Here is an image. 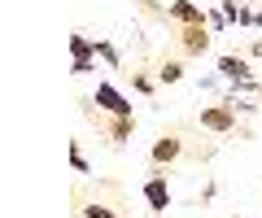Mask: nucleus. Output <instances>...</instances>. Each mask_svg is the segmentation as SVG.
I'll list each match as a JSON object with an SVG mask.
<instances>
[{
  "mask_svg": "<svg viewBox=\"0 0 262 218\" xmlns=\"http://www.w3.org/2000/svg\"><path fill=\"white\" fill-rule=\"evenodd\" d=\"M158 79H162V83H179V79H184V66H179V61H162Z\"/></svg>",
  "mask_w": 262,
  "mask_h": 218,
  "instance_id": "obj_10",
  "label": "nucleus"
},
{
  "mask_svg": "<svg viewBox=\"0 0 262 218\" xmlns=\"http://www.w3.org/2000/svg\"><path fill=\"white\" fill-rule=\"evenodd\" d=\"M144 201H149L153 214H166V205H170V188H166V175H162V171L144 179Z\"/></svg>",
  "mask_w": 262,
  "mask_h": 218,
  "instance_id": "obj_3",
  "label": "nucleus"
},
{
  "mask_svg": "<svg viewBox=\"0 0 262 218\" xmlns=\"http://www.w3.org/2000/svg\"><path fill=\"white\" fill-rule=\"evenodd\" d=\"M219 75L232 79V83H241V87H258V83H253V75H249V61H245V57H232V53L219 57Z\"/></svg>",
  "mask_w": 262,
  "mask_h": 218,
  "instance_id": "obj_4",
  "label": "nucleus"
},
{
  "mask_svg": "<svg viewBox=\"0 0 262 218\" xmlns=\"http://www.w3.org/2000/svg\"><path fill=\"white\" fill-rule=\"evenodd\" d=\"M70 53H75V57H96V39H88V35H70Z\"/></svg>",
  "mask_w": 262,
  "mask_h": 218,
  "instance_id": "obj_9",
  "label": "nucleus"
},
{
  "mask_svg": "<svg viewBox=\"0 0 262 218\" xmlns=\"http://www.w3.org/2000/svg\"><path fill=\"white\" fill-rule=\"evenodd\" d=\"M170 18L179 22V27H196V22H206V13H201V5H192V0H175V5H170Z\"/></svg>",
  "mask_w": 262,
  "mask_h": 218,
  "instance_id": "obj_6",
  "label": "nucleus"
},
{
  "mask_svg": "<svg viewBox=\"0 0 262 218\" xmlns=\"http://www.w3.org/2000/svg\"><path fill=\"white\" fill-rule=\"evenodd\" d=\"M131 131H136V118H118V114H114V123H105V135H110L114 144L131 140Z\"/></svg>",
  "mask_w": 262,
  "mask_h": 218,
  "instance_id": "obj_8",
  "label": "nucleus"
},
{
  "mask_svg": "<svg viewBox=\"0 0 262 218\" xmlns=\"http://www.w3.org/2000/svg\"><path fill=\"white\" fill-rule=\"evenodd\" d=\"M96 57H105L110 66H118V53H114V44H105V39H96Z\"/></svg>",
  "mask_w": 262,
  "mask_h": 218,
  "instance_id": "obj_12",
  "label": "nucleus"
},
{
  "mask_svg": "<svg viewBox=\"0 0 262 218\" xmlns=\"http://www.w3.org/2000/svg\"><path fill=\"white\" fill-rule=\"evenodd\" d=\"M70 166H75L79 175H88V161H83V153H79V144H75V149H70Z\"/></svg>",
  "mask_w": 262,
  "mask_h": 218,
  "instance_id": "obj_13",
  "label": "nucleus"
},
{
  "mask_svg": "<svg viewBox=\"0 0 262 218\" xmlns=\"http://www.w3.org/2000/svg\"><path fill=\"white\" fill-rule=\"evenodd\" d=\"M179 157V135H162L158 144H153V166H166V161Z\"/></svg>",
  "mask_w": 262,
  "mask_h": 218,
  "instance_id": "obj_7",
  "label": "nucleus"
},
{
  "mask_svg": "<svg viewBox=\"0 0 262 218\" xmlns=\"http://www.w3.org/2000/svg\"><path fill=\"white\" fill-rule=\"evenodd\" d=\"M92 101L101 105L105 114L131 118V101H127V96H122V92H118V87H114V83H96V96H92Z\"/></svg>",
  "mask_w": 262,
  "mask_h": 218,
  "instance_id": "obj_1",
  "label": "nucleus"
},
{
  "mask_svg": "<svg viewBox=\"0 0 262 218\" xmlns=\"http://www.w3.org/2000/svg\"><path fill=\"white\" fill-rule=\"evenodd\" d=\"M249 53H253V57H262V39H253V48H249Z\"/></svg>",
  "mask_w": 262,
  "mask_h": 218,
  "instance_id": "obj_15",
  "label": "nucleus"
},
{
  "mask_svg": "<svg viewBox=\"0 0 262 218\" xmlns=\"http://www.w3.org/2000/svg\"><path fill=\"white\" fill-rule=\"evenodd\" d=\"M92 70H96L92 57H75V75H92Z\"/></svg>",
  "mask_w": 262,
  "mask_h": 218,
  "instance_id": "obj_14",
  "label": "nucleus"
},
{
  "mask_svg": "<svg viewBox=\"0 0 262 218\" xmlns=\"http://www.w3.org/2000/svg\"><path fill=\"white\" fill-rule=\"evenodd\" d=\"M201 127L206 131H236V109L232 105H210V109H201Z\"/></svg>",
  "mask_w": 262,
  "mask_h": 218,
  "instance_id": "obj_2",
  "label": "nucleus"
},
{
  "mask_svg": "<svg viewBox=\"0 0 262 218\" xmlns=\"http://www.w3.org/2000/svg\"><path fill=\"white\" fill-rule=\"evenodd\" d=\"M158 218H162V214H158Z\"/></svg>",
  "mask_w": 262,
  "mask_h": 218,
  "instance_id": "obj_16",
  "label": "nucleus"
},
{
  "mask_svg": "<svg viewBox=\"0 0 262 218\" xmlns=\"http://www.w3.org/2000/svg\"><path fill=\"white\" fill-rule=\"evenodd\" d=\"M179 44H184L188 57H201V53L210 48V31H206V22H196V27H179Z\"/></svg>",
  "mask_w": 262,
  "mask_h": 218,
  "instance_id": "obj_5",
  "label": "nucleus"
},
{
  "mask_svg": "<svg viewBox=\"0 0 262 218\" xmlns=\"http://www.w3.org/2000/svg\"><path fill=\"white\" fill-rule=\"evenodd\" d=\"M83 218H122V214H114V205H101V201H92V205L83 209Z\"/></svg>",
  "mask_w": 262,
  "mask_h": 218,
  "instance_id": "obj_11",
  "label": "nucleus"
}]
</instances>
